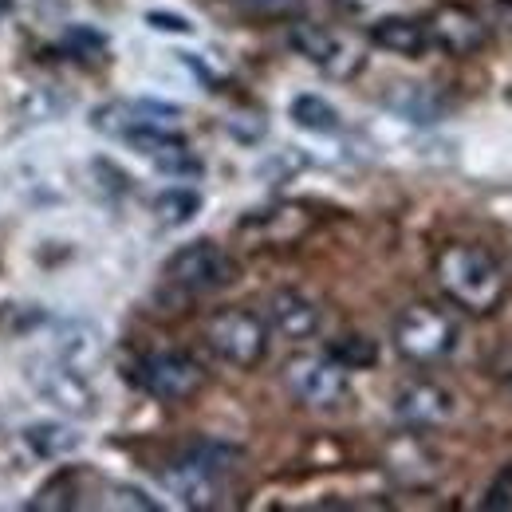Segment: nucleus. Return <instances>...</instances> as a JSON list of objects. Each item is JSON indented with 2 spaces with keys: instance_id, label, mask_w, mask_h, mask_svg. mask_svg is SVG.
Masks as SVG:
<instances>
[{
  "instance_id": "2eb2a0df",
  "label": "nucleus",
  "mask_w": 512,
  "mask_h": 512,
  "mask_svg": "<svg viewBox=\"0 0 512 512\" xmlns=\"http://www.w3.org/2000/svg\"><path fill=\"white\" fill-rule=\"evenodd\" d=\"M367 36H371L375 48H383L390 56H406V60H414V56H422V52L430 48L426 24H418V20H410V16H379V20L367 28Z\"/></svg>"
},
{
  "instance_id": "412c9836",
  "label": "nucleus",
  "mask_w": 512,
  "mask_h": 512,
  "mask_svg": "<svg viewBox=\"0 0 512 512\" xmlns=\"http://www.w3.org/2000/svg\"><path fill=\"white\" fill-rule=\"evenodd\" d=\"M24 442L40 457H67V453H75L83 446V434L71 430V426H60V422H40V426H28Z\"/></svg>"
},
{
  "instance_id": "7ed1b4c3",
  "label": "nucleus",
  "mask_w": 512,
  "mask_h": 512,
  "mask_svg": "<svg viewBox=\"0 0 512 512\" xmlns=\"http://www.w3.org/2000/svg\"><path fill=\"white\" fill-rule=\"evenodd\" d=\"M205 343L221 363L253 371L268 355V323L249 308H221L205 320Z\"/></svg>"
},
{
  "instance_id": "ddd939ff",
  "label": "nucleus",
  "mask_w": 512,
  "mask_h": 512,
  "mask_svg": "<svg viewBox=\"0 0 512 512\" xmlns=\"http://www.w3.org/2000/svg\"><path fill=\"white\" fill-rule=\"evenodd\" d=\"M32 383L36 390L52 402V406H60L67 414H95V394H91V386L83 383V375L79 371H71L67 363H48V367H36L32 371Z\"/></svg>"
},
{
  "instance_id": "9b49d317",
  "label": "nucleus",
  "mask_w": 512,
  "mask_h": 512,
  "mask_svg": "<svg viewBox=\"0 0 512 512\" xmlns=\"http://www.w3.org/2000/svg\"><path fill=\"white\" fill-rule=\"evenodd\" d=\"M127 142L142 158H150L154 170H162L166 178H197L205 170L201 158L193 154L190 142L178 130H146V134H134Z\"/></svg>"
},
{
  "instance_id": "4468645a",
  "label": "nucleus",
  "mask_w": 512,
  "mask_h": 512,
  "mask_svg": "<svg viewBox=\"0 0 512 512\" xmlns=\"http://www.w3.org/2000/svg\"><path fill=\"white\" fill-rule=\"evenodd\" d=\"M426 32H430V44H438L449 56H469V52H477L485 44L481 20L473 12H465V8H442Z\"/></svg>"
},
{
  "instance_id": "dca6fc26",
  "label": "nucleus",
  "mask_w": 512,
  "mask_h": 512,
  "mask_svg": "<svg viewBox=\"0 0 512 512\" xmlns=\"http://www.w3.org/2000/svg\"><path fill=\"white\" fill-rule=\"evenodd\" d=\"M56 347H60V359L71 371H79V375H87V367H95L99 355H103V339H99V331L91 323H67V327H60Z\"/></svg>"
},
{
  "instance_id": "39448f33",
  "label": "nucleus",
  "mask_w": 512,
  "mask_h": 512,
  "mask_svg": "<svg viewBox=\"0 0 512 512\" xmlns=\"http://www.w3.org/2000/svg\"><path fill=\"white\" fill-rule=\"evenodd\" d=\"M284 386L308 410H339L351 398V371L331 355H300L284 367Z\"/></svg>"
},
{
  "instance_id": "423d86ee",
  "label": "nucleus",
  "mask_w": 512,
  "mask_h": 512,
  "mask_svg": "<svg viewBox=\"0 0 512 512\" xmlns=\"http://www.w3.org/2000/svg\"><path fill=\"white\" fill-rule=\"evenodd\" d=\"M134 383L158 402H190L205 386V367L186 351H150L134 363Z\"/></svg>"
},
{
  "instance_id": "f257e3e1",
  "label": "nucleus",
  "mask_w": 512,
  "mask_h": 512,
  "mask_svg": "<svg viewBox=\"0 0 512 512\" xmlns=\"http://www.w3.org/2000/svg\"><path fill=\"white\" fill-rule=\"evenodd\" d=\"M438 284L457 308H465L469 316H489L497 312V304L505 300V268L485 253L481 245H465L453 241L438 253Z\"/></svg>"
},
{
  "instance_id": "a878e982",
  "label": "nucleus",
  "mask_w": 512,
  "mask_h": 512,
  "mask_svg": "<svg viewBox=\"0 0 512 512\" xmlns=\"http://www.w3.org/2000/svg\"><path fill=\"white\" fill-rule=\"evenodd\" d=\"M509 383H512V371H509Z\"/></svg>"
},
{
  "instance_id": "9d476101",
  "label": "nucleus",
  "mask_w": 512,
  "mask_h": 512,
  "mask_svg": "<svg viewBox=\"0 0 512 512\" xmlns=\"http://www.w3.org/2000/svg\"><path fill=\"white\" fill-rule=\"evenodd\" d=\"M268 323H272V331H276L280 339H288V343H308V339L320 335L323 312L312 296H304V292H296V288H276V292L268 296Z\"/></svg>"
},
{
  "instance_id": "6ab92c4d",
  "label": "nucleus",
  "mask_w": 512,
  "mask_h": 512,
  "mask_svg": "<svg viewBox=\"0 0 512 512\" xmlns=\"http://www.w3.org/2000/svg\"><path fill=\"white\" fill-rule=\"evenodd\" d=\"M197 213H201V193L190 190V186H174V190H162L154 197V217H158V225H166V229L186 225Z\"/></svg>"
},
{
  "instance_id": "b1692460",
  "label": "nucleus",
  "mask_w": 512,
  "mask_h": 512,
  "mask_svg": "<svg viewBox=\"0 0 512 512\" xmlns=\"http://www.w3.org/2000/svg\"><path fill=\"white\" fill-rule=\"evenodd\" d=\"M146 24L158 28V32H178V36H190L193 24L186 16H170V12H146Z\"/></svg>"
},
{
  "instance_id": "5701e85b",
  "label": "nucleus",
  "mask_w": 512,
  "mask_h": 512,
  "mask_svg": "<svg viewBox=\"0 0 512 512\" xmlns=\"http://www.w3.org/2000/svg\"><path fill=\"white\" fill-rule=\"evenodd\" d=\"M111 509H146V512H154V509H158V501H154V497H146L142 489L115 485V489H111Z\"/></svg>"
},
{
  "instance_id": "1a4fd4ad",
  "label": "nucleus",
  "mask_w": 512,
  "mask_h": 512,
  "mask_svg": "<svg viewBox=\"0 0 512 512\" xmlns=\"http://www.w3.org/2000/svg\"><path fill=\"white\" fill-rule=\"evenodd\" d=\"M457 414V398L438 383H406L394 394V418L418 430L446 426Z\"/></svg>"
},
{
  "instance_id": "4be33fe9",
  "label": "nucleus",
  "mask_w": 512,
  "mask_h": 512,
  "mask_svg": "<svg viewBox=\"0 0 512 512\" xmlns=\"http://www.w3.org/2000/svg\"><path fill=\"white\" fill-rule=\"evenodd\" d=\"M229 4L256 20H288L304 8V0H229Z\"/></svg>"
},
{
  "instance_id": "f8f14e48",
  "label": "nucleus",
  "mask_w": 512,
  "mask_h": 512,
  "mask_svg": "<svg viewBox=\"0 0 512 512\" xmlns=\"http://www.w3.org/2000/svg\"><path fill=\"white\" fill-rule=\"evenodd\" d=\"M162 481H166V489H170L186 509H213V505L221 501V493H225V477H217L213 469L197 465L186 453L162 473Z\"/></svg>"
},
{
  "instance_id": "393cba45",
  "label": "nucleus",
  "mask_w": 512,
  "mask_h": 512,
  "mask_svg": "<svg viewBox=\"0 0 512 512\" xmlns=\"http://www.w3.org/2000/svg\"><path fill=\"white\" fill-rule=\"evenodd\" d=\"M485 509H512V469L505 473V481H497L493 489H489V497L481 501Z\"/></svg>"
},
{
  "instance_id": "f03ea898",
  "label": "nucleus",
  "mask_w": 512,
  "mask_h": 512,
  "mask_svg": "<svg viewBox=\"0 0 512 512\" xmlns=\"http://www.w3.org/2000/svg\"><path fill=\"white\" fill-rule=\"evenodd\" d=\"M162 276L182 296H213L237 280V260L217 241H190L166 260Z\"/></svg>"
},
{
  "instance_id": "20e7f679",
  "label": "nucleus",
  "mask_w": 512,
  "mask_h": 512,
  "mask_svg": "<svg viewBox=\"0 0 512 512\" xmlns=\"http://www.w3.org/2000/svg\"><path fill=\"white\" fill-rule=\"evenodd\" d=\"M394 347L414 363H438L457 347V323L434 304H410L394 320Z\"/></svg>"
},
{
  "instance_id": "aec40b11",
  "label": "nucleus",
  "mask_w": 512,
  "mask_h": 512,
  "mask_svg": "<svg viewBox=\"0 0 512 512\" xmlns=\"http://www.w3.org/2000/svg\"><path fill=\"white\" fill-rule=\"evenodd\" d=\"M292 123L300 130H312V134H335L339 130V111L323 99V95H296L292 107H288Z\"/></svg>"
},
{
  "instance_id": "f3484780",
  "label": "nucleus",
  "mask_w": 512,
  "mask_h": 512,
  "mask_svg": "<svg viewBox=\"0 0 512 512\" xmlns=\"http://www.w3.org/2000/svg\"><path fill=\"white\" fill-rule=\"evenodd\" d=\"M327 355L343 367V371H371L379 363V339L363 335V331H347V335H335L327 343Z\"/></svg>"
},
{
  "instance_id": "6e6552de",
  "label": "nucleus",
  "mask_w": 512,
  "mask_h": 512,
  "mask_svg": "<svg viewBox=\"0 0 512 512\" xmlns=\"http://www.w3.org/2000/svg\"><path fill=\"white\" fill-rule=\"evenodd\" d=\"M178 123H182V107L158 99H115L91 111V127L123 142L146 130H178Z\"/></svg>"
},
{
  "instance_id": "0eeeda50",
  "label": "nucleus",
  "mask_w": 512,
  "mask_h": 512,
  "mask_svg": "<svg viewBox=\"0 0 512 512\" xmlns=\"http://www.w3.org/2000/svg\"><path fill=\"white\" fill-rule=\"evenodd\" d=\"M288 44L331 79H355L367 64V56H363V48L355 40H347L339 32H327L320 24H296L288 32Z\"/></svg>"
},
{
  "instance_id": "a211bd4d",
  "label": "nucleus",
  "mask_w": 512,
  "mask_h": 512,
  "mask_svg": "<svg viewBox=\"0 0 512 512\" xmlns=\"http://www.w3.org/2000/svg\"><path fill=\"white\" fill-rule=\"evenodd\" d=\"M386 103L398 111V115H406L410 123H434L438 119V99L422 87V83H394V91L386 95Z\"/></svg>"
}]
</instances>
